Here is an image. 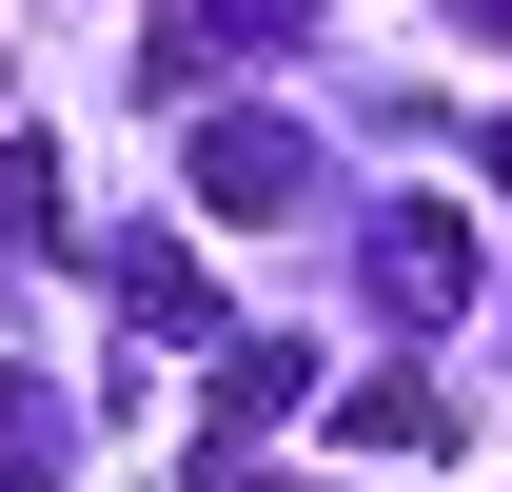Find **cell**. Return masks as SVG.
I'll list each match as a JSON object with an SVG mask.
<instances>
[{
    "label": "cell",
    "mask_w": 512,
    "mask_h": 492,
    "mask_svg": "<svg viewBox=\"0 0 512 492\" xmlns=\"http://www.w3.org/2000/svg\"><path fill=\"white\" fill-rule=\"evenodd\" d=\"M296 197H316V138L296 119H197V217H217V237H276V217H296Z\"/></svg>",
    "instance_id": "obj_1"
},
{
    "label": "cell",
    "mask_w": 512,
    "mask_h": 492,
    "mask_svg": "<svg viewBox=\"0 0 512 492\" xmlns=\"http://www.w3.org/2000/svg\"><path fill=\"white\" fill-rule=\"evenodd\" d=\"M375 296H394V335H453L473 315V217L453 197H394L375 217Z\"/></svg>",
    "instance_id": "obj_2"
},
{
    "label": "cell",
    "mask_w": 512,
    "mask_h": 492,
    "mask_svg": "<svg viewBox=\"0 0 512 492\" xmlns=\"http://www.w3.org/2000/svg\"><path fill=\"white\" fill-rule=\"evenodd\" d=\"M237 60H296V0H178L138 40V99H197V79H237Z\"/></svg>",
    "instance_id": "obj_3"
},
{
    "label": "cell",
    "mask_w": 512,
    "mask_h": 492,
    "mask_svg": "<svg viewBox=\"0 0 512 492\" xmlns=\"http://www.w3.org/2000/svg\"><path fill=\"white\" fill-rule=\"evenodd\" d=\"M316 394V335H217V394H197V473H237L256 433Z\"/></svg>",
    "instance_id": "obj_4"
},
{
    "label": "cell",
    "mask_w": 512,
    "mask_h": 492,
    "mask_svg": "<svg viewBox=\"0 0 512 492\" xmlns=\"http://www.w3.org/2000/svg\"><path fill=\"white\" fill-rule=\"evenodd\" d=\"M99 276H119V315H158V335H217V296H197V256H178V237H119Z\"/></svg>",
    "instance_id": "obj_5"
},
{
    "label": "cell",
    "mask_w": 512,
    "mask_h": 492,
    "mask_svg": "<svg viewBox=\"0 0 512 492\" xmlns=\"http://www.w3.org/2000/svg\"><path fill=\"white\" fill-rule=\"evenodd\" d=\"M434 414H453L434 374H355V394H335V433H355V453H434Z\"/></svg>",
    "instance_id": "obj_6"
},
{
    "label": "cell",
    "mask_w": 512,
    "mask_h": 492,
    "mask_svg": "<svg viewBox=\"0 0 512 492\" xmlns=\"http://www.w3.org/2000/svg\"><path fill=\"white\" fill-rule=\"evenodd\" d=\"M0 256H60V158L0 138Z\"/></svg>",
    "instance_id": "obj_7"
},
{
    "label": "cell",
    "mask_w": 512,
    "mask_h": 492,
    "mask_svg": "<svg viewBox=\"0 0 512 492\" xmlns=\"http://www.w3.org/2000/svg\"><path fill=\"white\" fill-rule=\"evenodd\" d=\"M60 453H79V414H60V394H40V374H0V473L40 492V473H60Z\"/></svg>",
    "instance_id": "obj_8"
},
{
    "label": "cell",
    "mask_w": 512,
    "mask_h": 492,
    "mask_svg": "<svg viewBox=\"0 0 512 492\" xmlns=\"http://www.w3.org/2000/svg\"><path fill=\"white\" fill-rule=\"evenodd\" d=\"M197 492H316V473H256V453H237V473H197Z\"/></svg>",
    "instance_id": "obj_9"
},
{
    "label": "cell",
    "mask_w": 512,
    "mask_h": 492,
    "mask_svg": "<svg viewBox=\"0 0 512 492\" xmlns=\"http://www.w3.org/2000/svg\"><path fill=\"white\" fill-rule=\"evenodd\" d=\"M453 20H473V40H493V60H512V0H453Z\"/></svg>",
    "instance_id": "obj_10"
},
{
    "label": "cell",
    "mask_w": 512,
    "mask_h": 492,
    "mask_svg": "<svg viewBox=\"0 0 512 492\" xmlns=\"http://www.w3.org/2000/svg\"><path fill=\"white\" fill-rule=\"evenodd\" d=\"M493 178H512V138H493Z\"/></svg>",
    "instance_id": "obj_11"
}]
</instances>
